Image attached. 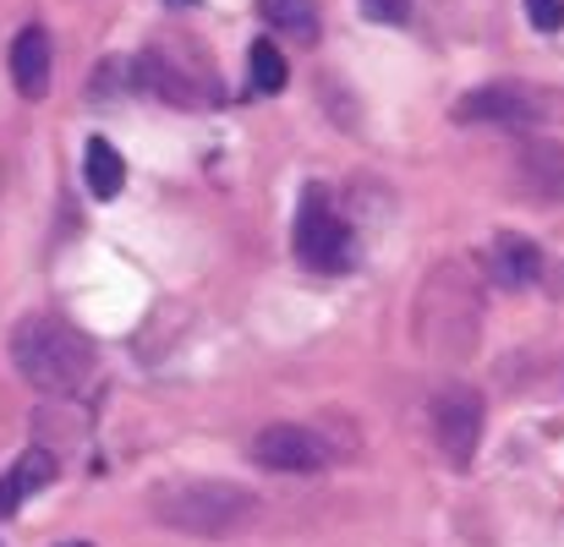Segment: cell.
Masks as SVG:
<instances>
[{
  "label": "cell",
  "instance_id": "obj_1",
  "mask_svg": "<svg viewBox=\"0 0 564 547\" xmlns=\"http://www.w3.org/2000/svg\"><path fill=\"white\" fill-rule=\"evenodd\" d=\"M11 367L22 372L28 389H39L50 400H66L94 378V346L72 324H61L50 313H33L11 329Z\"/></svg>",
  "mask_w": 564,
  "mask_h": 547
},
{
  "label": "cell",
  "instance_id": "obj_2",
  "mask_svg": "<svg viewBox=\"0 0 564 547\" xmlns=\"http://www.w3.org/2000/svg\"><path fill=\"white\" fill-rule=\"evenodd\" d=\"M258 499L236 482H176L165 493H154V521L187 537H236L241 526H252Z\"/></svg>",
  "mask_w": 564,
  "mask_h": 547
},
{
  "label": "cell",
  "instance_id": "obj_3",
  "mask_svg": "<svg viewBox=\"0 0 564 547\" xmlns=\"http://www.w3.org/2000/svg\"><path fill=\"white\" fill-rule=\"evenodd\" d=\"M296 258L313 274H346L357 263L351 225L335 214V197L324 186H307L302 192V208H296Z\"/></svg>",
  "mask_w": 564,
  "mask_h": 547
},
{
  "label": "cell",
  "instance_id": "obj_4",
  "mask_svg": "<svg viewBox=\"0 0 564 547\" xmlns=\"http://www.w3.org/2000/svg\"><path fill=\"white\" fill-rule=\"evenodd\" d=\"M549 94L527 88V83H488V88H471L455 99V121L460 127H538L549 121Z\"/></svg>",
  "mask_w": 564,
  "mask_h": 547
},
{
  "label": "cell",
  "instance_id": "obj_5",
  "mask_svg": "<svg viewBox=\"0 0 564 547\" xmlns=\"http://www.w3.org/2000/svg\"><path fill=\"white\" fill-rule=\"evenodd\" d=\"M252 460H258L263 471L313 477V471H324V466L335 460V449H329L324 433H313V427H302V422H274V427L252 433Z\"/></svg>",
  "mask_w": 564,
  "mask_h": 547
},
{
  "label": "cell",
  "instance_id": "obj_6",
  "mask_svg": "<svg viewBox=\"0 0 564 547\" xmlns=\"http://www.w3.org/2000/svg\"><path fill=\"white\" fill-rule=\"evenodd\" d=\"M427 427L449 466H471V455L482 444V400L471 389H444V394H433Z\"/></svg>",
  "mask_w": 564,
  "mask_h": 547
},
{
  "label": "cell",
  "instance_id": "obj_7",
  "mask_svg": "<svg viewBox=\"0 0 564 547\" xmlns=\"http://www.w3.org/2000/svg\"><path fill=\"white\" fill-rule=\"evenodd\" d=\"M132 83L176 110H203V83L192 77V66H176L165 50H149L143 61H132Z\"/></svg>",
  "mask_w": 564,
  "mask_h": 547
},
{
  "label": "cell",
  "instance_id": "obj_8",
  "mask_svg": "<svg viewBox=\"0 0 564 547\" xmlns=\"http://www.w3.org/2000/svg\"><path fill=\"white\" fill-rule=\"evenodd\" d=\"M516 186L532 203H564V143H549V138L521 143V154H516Z\"/></svg>",
  "mask_w": 564,
  "mask_h": 547
},
{
  "label": "cell",
  "instance_id": "obj_9",
  "mask_svg": "<svg viewBox=\"0 0 564 547\" xmlns=\"http://www.w3.org/2000/svg\"><path fill=\"white\" fill-rule=\"evenodd\" d=\"M11 83L22 99H44L50 94V33L39 22H28L11 39Z\"/></svg>",
  "mask_w": 564,
  "mask_h": 547
},
{
  "label": "cell",
  "instance_id": "obj_10",
  "mask_svg": "<svg viewBox=\"0 0 564 547\" xmlns=\"http://www.w3.org/2000/svg\"><path fill=\"white\" fill-rule=\"evenodd\" d=\"M482 269H488V280H494V285L527 291V285H538V274H543V252H538L527 236H494V247H488Z\"/></svg>",
  "mask_w": 564,
  "mask_h": 547
},
{
  "label": "cell",
  "instance_id": "obj_11",
  "mask_svg": "<svg viewBox=\"0 0 564 547\" xmlns=\"http://www.w3.org/2000/svg\"><path fill=\"white\" fill-rule=\"evenodd\" d=\"M263 22L274 33H285L291 44H318L324 39V22H318V0H258Z\"/></svg>",
  "mask_w": 564,
  "mask_h": 547
},
{
  "label": "cell",
  "instance_id": "obj_12",
  "mask_svg": "<svg viewBox=\"0 0 564 547\" xmlns=\"http://www.w3.org/2000/svg\"><path fill=\"white\" fill-rule=\"evenodd\" d=\"M44 482H55V460H50L44 449H28V455H22V460L0 477V521H6V515H11V510H17L28 493H39Z\"/></svg>",
  "mask_w": 564,
  "mask_h": 547
},
{
  "label": "cell",
  "instance_id": "obj_13",
  "mask_svg": "<svg viewBox=\"0 0 564 547\" xmlns=\"http://www.w3.org/2000/svg\"><path fill=\"white\" fill-rule=\"evenodd\" d=\"M83 182L99 203H110L121 186H127V160L116 154L110 138H88V154H83Z\"/></svg>",
  "mask_w": 564,
  "mask_h": 547
},
{
  "label": "cell",
  "instance_id": "obj_14",
  "mask_svg": "<svg viewBox=\"0 0 564 547\" xmlns=\"http://www.w3.org/2000/svg\"><path fill=\"white\" fill-rule=\"evenodd\" d=\"M247 77H252V88L258 94H280L285 88V77H291V66H285V55H280V44L274 39H258L252 50H247Z\"/></svg>",
  "mask_w": 564,
  "mask_h": 547
},
{
  "label": "cell",
  "instance_id": "obj_15",
  "mask_svg": "<svg viewBox=\"0 0 564 547\" xmlns=\"http://www.w3.org/2000/svg\"><path fill=\"white\" fill-rule=\"evenodd\" d=\"M368 22H383V28H405L411 22V0H357Z\"/></svg>",
  "mask_w": 564,
  "mask_h": 547
},
{
  "label": "cell",
  "instance_id": "obj_16",
  "mask_svg": "<svg viewBox=\"0 0 564 547\" xmlns=\"http://www.w3.org/2000/svg\"><path fill=\"white\" fill-rule=\"evenodd\" d=\"M527 17L538 33H560L564 28V0H527Z\"/></svg>",
  "mask_w": 564,
  "mask_h": 547
},
{
  "label": "cell",
  "instance_id": "obj_17",
  "mask_svg": "<svg viewBox=\"0 0 564 547\" xmlns=\"http://www.w3.org/2000/svg\"><path fill=\"white\" fill-rule=\"evenodd\" d=\"M66 547H88V543H66Z\"/></svg>",
  "mask_w": 564,
  "mask_h": 547
},
{
  "label": "cell",
  "instance_id": "obj_18",
  "mask_svg": "<svg viewBox=\"0 0 564 547\" xmlns=\"http://www.w3.org/2000/svg\"><path fill=\"white\" fill-rule=\"evenodd\" d=\"M176 6H187V0H176Z\"/></svg>",
  "mask_w": 564,
  "mask_h": 547
}]
</instances>
